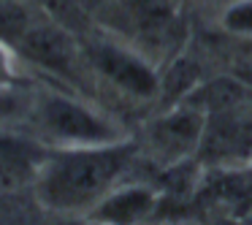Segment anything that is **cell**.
Listing matches in <instances>:
<instances>
[{
    "instance_id": "obj_1",
    "label": "cell",
    "mask_w": 252,
    "mask_h": 225,
    "mask_svg": "<svg viewBox=\"0 0 252 225\" xmlns=\"http://www.w3.org/2000/svg\"><path fill=\"white\" fill-rule=\"evenodd\" d=\"M130 147L122 141L98 147H68L35 174L38 198L55 212L79 214L95 209L125 171Z\"/></svg>"
},
{
    "instance_id": "obj_2",
    "label": "cell",
    "mask_w": 252,
    "mask_h": 225,
    "mask_svg": "<svg viewBox=\"0 0 252 225\" xmlns=\"http://www.w3.org/2000/svg\"><path fill=\"white\" fill-rule=\"evenodd\" d=\"M38 122L44 133L68 147H98L122 141V130L87 103L49 95L38 103Z\"/></svg>"
},
{
    "instance_id": "obj_3",
    "label": "cell",
    "mask_w": 252,
    "mask_h": 225,
    "mask_svg": "<svg viewBox=\"0 0 252 225\" xmlns=\"http://www.w3.org/2000/svg\"><path fill=\"white\" fill-rule=\"evenodd\" d=\"M198 158L212 165L247 163L252 158V111L236 103L206 114Z\"/></svg>"
},
{
    "instance_id": "obj_4",
    "label": "cell",
    "mask_w": 252,
    "mask_h": 225,
    "mask_svg": "<svg viewBox=\"0 0 252 225\" xmlns=\"http://www.w3.org/2000/svg\"><path fill=\"white\" fill-rule=\"evenodd\" d=\"M87 57L122 93L136 98H152L160 93V79L155 68L127 46H120L114 41H93L87 44Z\"/></svg>"
},
{
    "instance_id": "obj_5",
    "label": "cell",
    "mask_w": 252,
    "mask_h": 225,
    "mask_svg": "<svg viewBox=\"0 0 252 225\" xmlns=\"http://www.w3.org/2000/svg\"><path fill=\"white\" fill-rule=\"evenodd\" d=\"M17 49L22 57L33 60L35 65L46 68L52 73H60L63 79H76L79 68V49L65 28L49 22V19H35L28 28V33L19 38Z\"/></svg>"
},
{
    "instance_id": "obj_6",
    "label": "cell",
    "mask_w": 252,
    "mask_h": 225,
    "mask_svg": "<svg viewBox=\"0 0 252 225\" xmlns=\"http://www.w3.org/2000/svg\"><path fill=\"white\" fill-rule=\"evenodd\" d=\"M203 122H206V114H201L192 106L179 103L152 125V130H149L152 147L165 160H179L190 152H198Z\"/></svg>"
},
{
    "instance_id": "obj_7",
    "label": "cell",
    "mask_w": 252,
    "mask_h": 225,
    "mask_svg": "<svg viewBox=\"0 0 252 225\" xmlns=\"http://www.w3.org/2000/svg\"><path fill=\"white\" fill-rule=\"evenodd\" d=\"M155 209V195L147 187H122L111 190L93 209V220L98 225H136L149 217Z\"/></svg>"
},
{
    "instance_id": "obj_8",
    "label": "cell",
    "mask_w": 252,
    "mask_h": 225,
    "mask_svg": "<svg viewBox=\"0 0 252 225\" xmlns=\"http://www.w3.org/2000/svg\"><path fill=\"white\" fill-rule=\"evenodd\" d=\"M127 14L149 41H171L179 30V11L174 0H125Z\"/></svg>"
},
{
    "instance_id": "obj_9",
    "label": "cell",
    "mask_w": 252,
    "mask_h": 225,
    "mask_svg": "<svg viewBox=\"0 0 252 225\" xmlns=\"http://www.w3.org/2000/svg\"><path fill=\"white\" fill-rule=\"evenodd\" d=\"M239 98H241V82L236 76H225V79H212L206 84L192 87L182 103L198 109L201 114H212V111L236 106Z\"/></svg>"
},
{
    "instance_id": "obj_10",
    "label": "cell",
    "mask_w": 252,
    "mask_h": 225,
    "mask_svg": "<svg viewBox=\"0 0 252 225\" xmlns=\"http://www.w3.org/2000/svg\"><path fill=\"white\" fill-rule=\"evenodd\" d=\"M35 22V14L25 3H0V41L17 46L19 38Z\"/></svg>"
},
{
    "instance_id": "obj_11",
    "label": "cell",
    "mask_w": 252,
    "mask_h": 225,
    "mask_svg": "<svg viewBox=\"0 0 252 225\" xmlns=\"http://www.w3.org/2000/svg\"><path fill=\"white\" fill-rule=\"evenodd\" d=\"M220 25H222L225 33H233L252 41V0H233L222 11Z\"/></svg>"
},
{
    "instance_id": "obj_12",
    "label": "cell",
    "mask_w": 252,
    "mask_h": 225,
    "mask_svg": "<svg viewBox=\"0 0 252 225\" xmlns=\"http://www.w3.org/2000/svg\"><path fill=\"white\" fill-rule=\"evenodd\" d=\"M28 174H30L28 158H22L17 149L0 147V187H17L19 182H25Z\"/></svg>"
},
{
    "instance_id": "obj_13",
    "label": "cell",
    "mask_w": 252,
    "mask_h": 225,
    "mask_svg": "<svg viewBox=\"0 0 252 225\" xmlns=\"http://www.w3.org/2000/svg\"><path fill=\"white\" fill-rule=\"evenodd\" d=\"M233 76L239 79L241 84H252V46L239 52V57L233 60Z\"/></svg>"
},
{
    "instance_id": "obj_14",
    "label": "cell",
    "mask_w": 252,
    "mask_h": 225,
    "mask_svg": "<svg viewBox=\"0 0 252 225\" xmlns=\"http://www.w3.org/2000/svg\"><path fill=\"white\" fill-rule=\"evenodd\" d=\"M14 76V63H11V55H8V44L0 41V87H8Z\"/></svg>"
},
{
    "instance_id": "obj_15",
    "label": "cell",
    "mask_w": 252,
    "mask_h": 225,
    "mask_svg": "<svg viewBox=\"0 0 252 225\" xmlns=\"http://www.w3.org/2000/svg\"><path fill=\"white\" fill-rule=\"evenodd\" d=\"M17 111V95H11L6 87H0V117H8Z\"/></svg>"
},
{
    "instance_id": "obj_16",
    "label": "cell",
    "mask_w": 252,
    "mask_h": 225,
    "mask_svg": "<svg viewBox=\"0 0 252 225\" xmlns=\"http://www.w3.org/2000/svg\"><path fill=\"white\" fill-rule=\"evenodd\" d=\"M73 225H79V223H73Z\"/></svg>"
}]
</instances>
